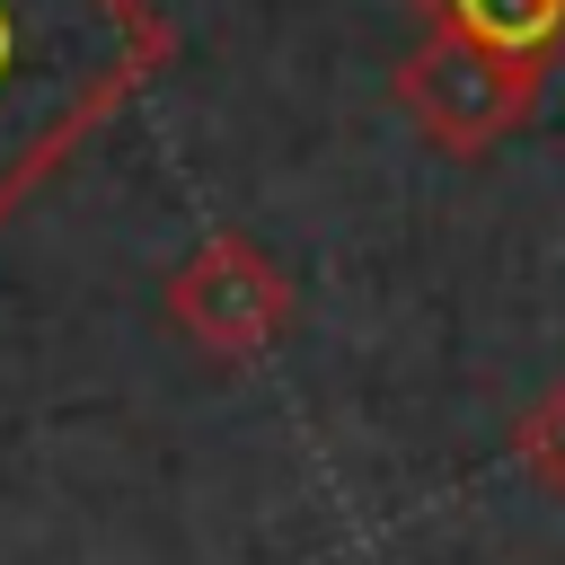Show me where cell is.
<instances>
[{"instance_id": "cell-1", "label": "cell", "mask_w": 565, "mask_h": 565, "mask_svg": "<svg viewBox=\"0 0 565 565\" xmlns=\"http://www.w3.org/2000/svg\"><path fill=\"white\" fill-rule=\"evenodd\" d=\"M150 0H0V230L168 62Z\"/></svg>"}, {"instance_id": "cell-2", "label": "cell", "mask_w": 565, "mask_h": 565, "mask_svg": "<svg viewBox=\"0 0 565 565\" xmlns=\"http://www.w3.org/2000/svg\"><path fill=\"white\" fill-rule=\"evenodd\" d=\"M388 88H397V115H406L433 150L477 159V150H494V141H512V132L530 124L547 71H539V62H512V53H494V44H468V35L424 26V44L397 62Z\"/></svg>"}, {"instance_id": "cell-3", "label": "cell", "mask_w": 565, "mask_h": 565, "mask_svg": "<svg viewBox=\"0 0 565 565\" xmlns=\"http://www.w3.org/2000/svg\"><path fill=\"white\" fill-rule=\"evenodd\" d=\"M159 309H168V327H177L203 362H256V353H274V344L291 335V282H282V265H274L256 238H238V230H212V238L168 274Z\"/></svg>"}, {"instance_id": "cell-4", "label": "cell", "mask_w": 565, "mask_h": 565, "mask_svg": "<svg viewBox=\"0 0 565 565\" xmlns=\"http://www.w3.org/2000/svg\"><path fill=\"white\" fill-rule=\"evenodd\" d=\"M415 9H424V26L494 44V53L539 62V71L565 53V0H415Z\"/></svg>"}, {"instance_id": "cell-5", "label": "cell", "mask_w": 565, "mask_h": 565, "mask_svg": "<svg viewBox=\"0 0 565 565\" xmlns=\"http://www.w3.org/2000/svg\"><path fill=\"white\" fill-rule=\"evenodd\" d=\"M512 459L530 468V486H539V494H556V503H565V380H556V388L512 424Z\"/></svg>"}]
</instances>
